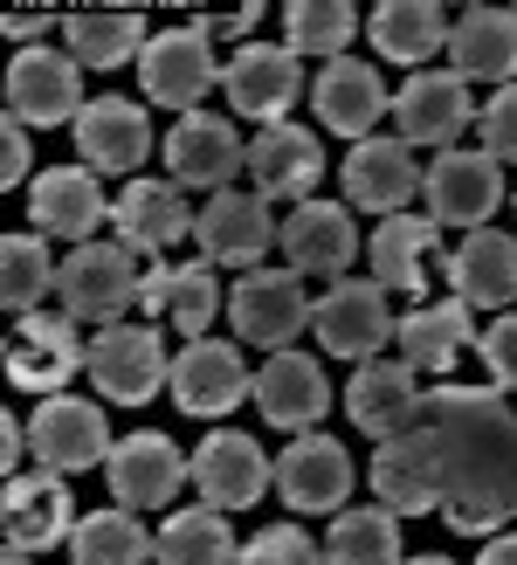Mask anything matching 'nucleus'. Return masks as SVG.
Segmentation results:
<instances>
[{"mask_svg":"<svg viewBox=\"0 0 517 565\" xmlns=\"http://www.w3.org/2000/svg\"><path fill=\"white\" fill-rule=\"evenodd\" d=\"M372 503L400 518L442 511L449 531L490 539L517 518V407L497 386H428L414 428L372 448Z\"/></svg>","mask_w":517,"mask_h":565,"instance_id":"obj_1","label":"nucleus"},{"mask_svg":"<svg viewBox=\"0 0 517 565\" xmlns=\"http://www.w3.org/2000/svg\"><path fill=\"white\" fill-rule=\"evenodd\" d=\"M138 282H146V269H138V256L125 242H83L55 269V297H63V310L76 324L110 331V324H131Z\"/></svg>","mask_w":517,"mask_h":565,"instance_id":"obj_2","label":"nucleus"},{"mask_svg":"<svg viewBox=\"0 0 517 565\" xmlns=\"http://www.w3.org/2000/svg\"><path fill=\"white\" fill-rule=\"evenodd\" d=\"M91 386H97V401L110 407H146L159 386H172V352H166V338L159 324H110L91 338Z\"/></svg>","mask_w":517,"mask_h":565,"instance_id":"obj_3","label":"nucleus"},{"mask_svg":"<svg viewBox=\"0 0 517 565\" xmlns=\"http://www.w3.org/2000/svg\"><path fill=\"white\" fill-rule=\"evenodd\" d=\"M83 365H91V338H83V324L70 318V310H28V318H14L8 331V380L21 393H63Z\"/></svg>","mask_w":517,"mask_h":565,"instance_id":"obj_4","label":"nucleus"},{"mask_svg":"<svg viewBox=\"0 0 517 565\" xmlns=\"http://www.w3.org/2000/svg\"><path fill=\"white\" fill-rule=\"evenodd\" d=\"M221 70L228 63H214V35L200 21L193 28H159L146 42V55H138V90H146V104L193 118L200 97H208V83H221Z\"/></svg>","mask_w":517,"mask_h":565,"instance_id":"obj_5","label":"nucleus"},{"mask_svg":"<svg viewBox=\"0 0 517 565\" xmlns=\"http://www.w3.org/2000/svg\"><path fill=\"white\" fill-rule=\"evenodd\" d=\"M310 310H318V297L304 290L297 269H249L228 290V324H235L242 345H263V352H291Z\"/></svg>","mask_w":517,"mask_h":565,"instance_id":"obj_6","label":"nucleus"},{"mask_svg":"<svg viewBox=\"0 0 517 565\" xmlns=\"http://www.w3.org/2000/svg\"><path fill=\"white\" fill-rule=\"evenodd\" d=\"M83 63L70 49H14L8 63V118L28 131H49V125H76L83 118Z\"/></svg>","mask_w":517,"mask_h":565,"instance_id":"obj_7","label":"nucleus"},{"mask_svg":"<svg viewBox=\"0 0 517 565\" xmlns=\"http://www.w3.org/2000/svg\"><path fill=\"white\" fill-rule=\"evenodd\" d=\"M110 420L97 401H76V393H49V401L28 414V456L55 476H83L110 462Z\"/></svg>","mask_w":517,"mask_h":565,"instance_id":"obj_8","label":"nucleus"},{"mask_svg":"<svg viewBox=\"0 0 517 565\" xmlns=\"http://www.w3.org/2000/svg\"><path fill=\"white\" fill-rule=\"evenodd\" d=\"M310 331H318V345L331 359H352L366 365L372 352H387V338L400 331V318L387 310V290L380 282H359V276H345V282H325V297L318 310H310Z\"/></svg>","mask_w":517,"mask_h":565,"instance_id":"obj_9","label":"nucleus"},{"mask_svg":"<svg viewBox=\"0 0 517 565\" xmlns=\"http://www.w3.org/2000/svg\"><path fill=\"white\" fill-rule=\"evenodd\" d=\"M276 214L255 186H228V193H208V207L193 221V242H200V263L214 269H263V248L276 242Z\"/></svg>","mask_w":517,"mask_h":565,"instance_id":"obj_10","label":"nucleus"},{"mask_svg":"<svg viewBox=\"0 0 517 565\" xmlns=\"http://www.w3.org/2000/svg\"><path fill=\"white\" fill-rule=\"evenodd\" d=\"M476 125V97H469V83L455 76V70H421L400 83V97H393V138H408V146L421 152H455V138H463Z\"/></svg>","mask_w":517,"mask_h":565,"instance_id":"obj_11","label":"nucleus"},{"mask_svg":"<svg viewBox=\"0 0 517 565\" xmlns=\"http://www.w3.org/2000/svg\"><path fill=\"white\" fill-rule=\"evenodd\" d=\"M172 407L193 414V420H221L235 414L249 393H255V373L242 365V345L228 338H193V345L172 352Z\"/></svg>","mask_w":517,"mask_h":565,"instance_id":"obj_12","label":"nucleus"},{"mask_svg":"<svg viewBox=\"0 0 517 565\" xmlns=\"http://www.w3.org/2000/svg\"><path fill=\"white\" fill-rule=\"evenodd\" d=\"M104 483H110V503H125V511H166V503L180 497V483H193V456H180L172 435L138 428L110 448Z\"/></svg>","mask_w":517,"mask_h":565,"instance_id":"obj_13","label":"nucleus"},{"mask_svg":"<svg viewBox=\"0 0 517 565\" xmlns=\"http://www.w3.org/2000/svg\"><path fill=\"white\" fill-rule=\"evenodd\" d=\"M193 490L214 511H255L263 490H276V456H263V441L242 428H214L193 448Z\"/></svg>","mask_w":517,"mask_h":565,"instance_id":"obj_14","label":"nucleus"},{"mask_svg":"<svg viewBox=\"0 0 517 565\" xmlns=\"http://www.w3.org/2000/svg\"><path fill=\"white\" fill-rule=\"evenodd\" d=\"M428 221L435 228H463V235H476V228H490V214L504 207V166L490 159V152H442L435 166H428Z\"/></svg>","mask_w":517,"mask_h":565,"instance_id":"obj_15","label":"nucleus"},{"mask_svg":"<svg viewBox=\"0 0 517 565\" xmlns=\"http://www.w3.org/2000/svg\"><path fill=\"white\" fill-rule=\"evenodd\" d=\"M352 483H359V462L345 456V441H331V435H297L276 456V497L291 503L297 518H338Z\"/></svg>","mask_w":517,"mask_h":565,"instance_id":"obj_16","label":"nucleus"},{"mask_svg":"<svg viewBox=\"0 0 517 565\" xmlns=\"http://www.w3.org/2000/svg\"><path fill=\"white\" fill-rule=\"evenodd\" d=\"M276 248H283V269H297L304 282L310 276H318V282H345V269L359 263L366 242H359L352 207H345V201H304V207L283 214Z\"/></svg>","mask_w":517,"mask_h":565,"instance_id":"obj_17","label":"nucleus"},{"mask_svg":"<svg viewBox=\"0 0 517 565\" xmlns=\"http://www.w3.org/2000/svg\"><path fill=\"white\" fill-rule=\"evenodd\" d=\"M221 90H228V104H235L242 118H255V125H291V104L310 97V83H304V63H297L283 42H249V49L228 55Z\"/></svg>","mask_w":517,"mask_h":565,"instance_id":"obj_18","label":"nucleus"},{"mask_svg":"<svg viewBox=\"0 0 517 565\" xmlns=\"http://www.w3.org/2000/svg\"><path fill=\"white\" fill-rule=\"evenodd\" d=\"M338 180H345V207L380 214V221L408 214V201L428 186V173H421V159H414L408 138H359V146L345 152Z\"/></svg>","mask_w":517,"mask_h":565,"instance_id":"obj_19","label":"nucleus"},{"mask_svg":"<svg viewBox=\"0 0 517 565\" xmlns=\"http://www.w3.org/2000/svg\"><path fill=\"white\" fill-rule=\"evenodd\" d=\"M0 531H8V552H49V545H70L76 531V497H70V476L55 469H21L8 476V497H0Z\"/></svg>","mask_w":517,"mask_h":565,"instance_id":"obj_20","label":"nucleus"},{"mask_svg":"<svg viewBox=\"0 0 517 565\" xmlns=\"http://www.w3.org/2000/svg\"><path fill=\"white\" fill-rule=\"evenodd\" d=\"M235 173H249V138L228 118L193 110V118H180L166 131V180L172 186H214V193H228Z\"/></svg>","mask_w":517,"mask_h":565,"instance_id":"obj_21","label":"nucleus"},{"mask_svg":"<svg viewBox=\"0 0 517 565\" xmlns=\"http://www.w3.org/2000/svg\"><path fill=\"white\" fill-rule=\"evenodd\" d=\"M428 407V393H421V373L408 359H366L352 386H345V414H352V428L372 435V441H393V435H408L414 420Z\"/></svg>","mask_w":517,"mask_h":565,"instance_id":"obj_22","label":"nucleus"},{"mask_svg":"<svg viewBox=\"0 0 517 565\" xmlns=\"http://www.w3.org/2000/svg\"><path fill=\"white\" fill-rule=\"evenodd\" d=\"M28 214H35V235L49 242H97V228L110 221V201L91 166H42L35 186H28Z\"/></svg>","mask_w":517,"mask_h":565,"instance_id":"obj_23","label":"nucleus"},{"mask_svg":"<svg viewBox=\"0 0 517 565\" xmlns=\"http://www.w3.org/2000/svg\"><path fill=\"white\" fill-rule=\"evenodd\" d=\"M193 221L200 214L187 207V186H172V180H131L118 201H110V228H118V242L131 256H146V263H166V248L187 242Z\"/></svg>","mask_w":517,"mask_h":565,"instance_id":"obj_24","label":"nucleus"},{"mask_svg":"<svg viewBox=\"0 0 517 565\" xmlns=\"http://www.w3.org/2000/svg\"><path fill=\"white\" fill-rule=\"evenodd\" d=\"M249 180L263 201H318V186L325 180V146H318V131H304V125H263L249 138Z\"/></svg>","mask_w":517,"mask_h":565,"instance_id":"obj_25","label":"nucleus"},{"mask_svg":"<svg viewBox=\"0 0 517 565\" xmlns=\"http://www.w3.org/2000/svg\"><path fill=\"white\" fill-rule=\"evenodd\" d=\"M76 138V152L91 173H138V166L152 159V118H146V104H131V97H91L83 104V118L70 125Z\"/></svg>","mask_w":517,"mask_h":565,"instance_id":"obj_26","label":"nucleus"},{"mask_svg":"<svg viewBox=\"0 0 517 565\" xmlns=\"http://www.w3.org/2000/svg\"><path fill=\"white\" fill-rule=\"evenodd\" d=\"M310 110H318V125L338 131V138H372V125L393 110L387 83L372 63H359V55H338V63H325L318 76H310Z\"/></svg>","mask_w":517,"mask_h":565,"instance_id":"obj_27","label":"nucleus"},{"mask_svg":"<svg viewBox=\"0 0 517 565\" xmlns=\"http://www.w3.org/2000/svg\"><path fill=\"white\" fill-rule=\"evenodd\" d=\"M249 401L263 407L270 428L310 435V428L325 420V407H331V380H325V365L310 359V352H270L263 373H255V393H249Z\"/></svg>","mask_w":517,"mask_h":565,"instance_id":"obj_28","label":"nucleus"},{"mask_svg":"<svg viewBox=\"0 0 517 565\" xmlns=\"http://www.w3.org/2000/svg\"><path fill=\"white\" fill-rule=\"evenodd\" d=\"M449 70L463 83H517V8H463L449 28Z\"/></svg>","mask_w":517,"mask_h":565,"instance_id":"obj_29","label":"nucleus"},{"mask_svg":"<svg viewBox=\"0 0 517 565\" xmlns=\"http://www.w3.org/2000/svg\"><path fill=\"white\" fill-rule=\"evenodd\" d=\"M449 14L435 0H380L366 14V35H372V55L380 63H400V70H435V55L449 49Z\"/></svg>","mask_w":517,"mask_h":565,"instance_id":"obj_30","label":"nucleus"},{"mask_svg":"<svg viewBox=\"0 0 517 565\" xmlns=\"http://www.w3.org/2000/svg\"><path fill=\"white\" fill-rule=\"evenodd\" d=\"M435 242H442V228L428 214H393V221H380L372 242H366L372 282H380L387 297H421L428 276H435Z\"/></svg>","mask_w":517,"mask_h":565,"instance_id":"obj_31","label":"nucleus"},{"mask_svg":"<svg viewBox=\"0 0 517 565\" xmlns=\"http://www.w3.org/2000/svg\"><path fill=\"white\" fill-rule=\"evenodd\" d=\"M449 290L469 310H504L517 297V235L504 228H476L469 242H455V256L442 263Z\"/></svg>","mask_w":517,"mask_h":565,"instance_id":"obj_32","label":"nucleus"},{"mask_svg":"<svg viewBox=\"0 0 517 565\" xmlns=\"http://www.w3.org/2000/svg\"><path fill=\"white\" fill-rule=\"evenodd\" d=\"M393 345H400V359H408L414 373H435V380H442L463 352H476V310H469L463 297L421 303V310H408V318H400Z\"/></svg>","mask_w":517,"mask_h":565,"instance_id":"obj_33","label":"nucleus"},{"mask_svg":"<svg viewBox=\"0 0 517 565\" xmlns=\"http://www.w3.org/2000/svg\"><path fill=\"white\" fill-rule=\"evenodd\" d=\"M152 558H159V531H146L125 503L83 511L70 531V565H152Z\"/></svg>","mask_w":517,"mask_h":565,"instance_id":"obj_34","label":"nucleus"},{"mask_svg":"<svg viewBox=\"0 0 517 565\" xmlns=\"http://www.w3.org/2000/svg\"><path fill=\"white\" fill-rule=\"evenodd\" d=\"M63 42L83 70H118V63H138L152 35L131 8H91V14H63Z\"/></svg>","mask_w":517,"mask_h":565,"instance_id":"obj_35","label":"nucleus"},{"mask_svg":"<svg viewBox=\"0 0 517 565\" xmlns=\"http://www.w3.org/2000/svg\"><path fill=\"white\" fill-rule=\"evenodd\" d=\"M366 28V14L352 8V0H291V8H283V49L297 55H310V63H338L345 49H352V35Z\"/></svg>","mask_w":517,"mask_h":565,"instance_id":"obj_36","label":"nucleus"},{"mask_svg":"<svg viewBox=\"0 0 517 565\" xmlns=\"http://www.w3.org/2000/svg\"><path fill=\"white\" fill-rule=\"evenodd\" d=\"M325 565H408V552H400V511H387V503L338 511L325 531Z\"/></svg>","mask_w":517,"mask_h":565,"instance_id":"obj_37","label":"nucleus"},{"mask_svg":"<svg viewBox=\"0 0 517 565\" xmlns=\"http://www.w3.org/2000/svg\"><path fill=\"white\" fill-rule=\"evenodd\" d=\"M159 565H242V545L228 531V511L187 503L159 524Z\"/></svg>","mask_w":517,"mask_h":565,"instance_id":"obj_38","label":"nucleus"},{"mask_svg":"<svg viewBox=\"0 0 517 565\" xmlns=\"http://www.w3.org/2000/svg\"><path fill=\"white\" fill-rule=\"evenodd\" d=\"M55 263L42 235H8L0 242V303H8V318H28V310H42V297L55 290Z\"/></svg>","mask_w":517,"mask_h":565,"instance_id":"obj_39","label":"nucleus"},{"mask_svg":"<svg viewBox=\"0 0 517 565\" xmlns=\"http://www.w3.org/2000/svg\"><path fill=\"white\" fill-rule=\"evenodd\" d=\"M221 310H228V290L214 282V263H180V269H172V310H166V318L187 331V345H193V338H214L208 324L221 318Z\"/></svg>","mask_w":517,"mask_h":565,"instance_id":"obj_40","label":"nucleus"},{"mask_svg":"<svg viewBox=\"0 0 517 565\" xmlns=\"http://www.w3.org/2000/svg\"><path fill=\"white\" fill-rule=\"evenodd\" d=\"M242 565H325V545L304 524H263L255 539H242Z\"/></svg>","mask_w":517,"mask_h":565,"instance_id":"obj_41","label":"nucleus"},{"mask_svg":"<svg viewBox=\"0 0 517 565\" xmlns=\"http://www.w3.org/2000/svg\"><path fill=\"white\" fill-rule=\"evenodd\" d=\"M483 152L497 166H517V83L490 90V104H483Z\"/></svg>","mask_w":517,"mask_h":565,"instance_id":"obj_42","label":"nucleus"},{"mask_svg":"<svg viewBox=\"0 0 517 565\" xmlns=\"http://www.w3.org/2000/svg\"><path fill=\"white\" fill-rule=\"evenodd\" d=\"M476 352H483V365H490V386L517 393V310H504V318L476 338Z\"/></svg>","mask_w":517,"mask_h":565,"instance_id":"obj_43","label":"nucleus"},{"mask_svg":"<svg viewBox=\"0 0 517 565\" xmlns=\"http://www.w3.org/2000/svg\"><path fill=\"white\" fill-rule=\"evenodd\" d=\"M0 186H35V152H28V125H0Z\"/></svg>","mask_w":517,"mask_h":565,"instance_id":"obj_44","label":"nucleus"},{"mask_svg":"<svg viewBox=\"0 0 517 565\" xmlns=\"http://www.w3.org/2000/svg\"><path fill=\"white\" fill-rule=\"evenodd\" d=\"M138 310H146V324L172 310V263H146V282H138Z\"/></svg>","mask_w":517,"mask_h":565,"instance_id":"obj_45","label":"nucleus"},{"mask_svg":"<svg viewBox=\"0 0 517 565\" xmlns=\"http://www.w3.org/2000/svg\"><path fill=\"white\" fill-rule=\"evenodd\" d=\"M255 21H263V8H235V14H208L200 28H208V35H221V42H255Z\"/></svg>","mask_w":517,"mask_h":565,"instance_id":"obj_46","label":"nucleus"},{"mask_svg":"<svg viewBox=\"0 0 517 565\" xmlns=\"http://www.w3.org/2000/svg\"><path fill=\"white\" fill-rule=\"evenodd\" d=\"M21 462H28V420H0V469L8 476H21Z\"/></svg>","mask_w":517,"mask_h":565,"instance_id":"obj_47","label":"nucleus"},{"mask_svg":"<svg viewBox=\"0 0 517 565\" xmlns=\"http://www.w3.org/2000/svg\"><path fill=\"white\" fill-rule=\"evenodd\" d=\"M0 28H8V35H14L21 49H42V28H49V14H8Z\"/></svg>","mask_w":517,"mask_h":565,"instance_id":"obj_48","label":"nucleus"},{"mask_svg":"<svg viewBox=\"0 0 517 565\" xmlns=\"http://www.w3.org/2000/svg\"><path fill=\"white\" fill-rule=\"evenodd\" d=\"M476 565H517V531H497L490 545H483V558Z\"/></svg>","mask_w":517,"mask_h":565,"instance_id":"obj_49","label":"nucleus"},{"mask_svg":"<svg viewBox=\"0 0 517 565\" xmlns=\"http://www.w3.org/2000/svg\"><path fill=\"white\" fill-rule=\"evenodd\" d=\"M408 565H455V558H442V552H421V558H408Z\"/></svg>","mask_w":517,"mask_h":565,"instance_id":"obj_50","label":"nucleus"},{"mask_svg":"<svg viewBox=\"0 0 517 565\" xmlns=\"http://www.w3.org/2000/svg\"><path fill=\"white\" fill-rule=\"evenodd\" d=\"M0 565H28V552H8V558H0Z\"/></svg>","mask_w":517,"mask_h":565,"instance_id":"obj_51","label":"nucleus"}]
</instances>
